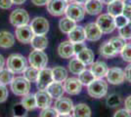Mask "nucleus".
I'll return each instance as SVG.
<instances>
[{
  "instance_id": "6e6d98bb",
  "label": "nucleus",
  "mask_w": 131,
  "mask_h": 117,
  "mask_svg": "<svg viewBox=\"0 0 131 117\" xmlns=\"http://www.w3.org/2000/svg\"><path fill=\"white\" fill-rule=\"evenodd\" d=\"M101 1H102V3H103V4H110V3H111V2H113L114 0H101Z\"/></svg>"
},
{
  "instance_id": "393cba45",
  "label": "nucleus",
  "mask_w": 131,
  "mask_h": 117,
  "mask_svg": "<svg viewBox=\"0 0 131 117\" xmlns=\"http://www.w3.org/2000/svg\"><path fill=\"white\" fill-rule=\"evenodd\" d=\"M15 43L14 35L9 31H0V47L1 48H11Z\"/></svg>"
},
{
  "instance_id": "ddd939ff",
  "label": "nucleus",
  "mask_w": 131,
  "mask_h": 117,
  "mask_svg": "<svg viewBox=\"0 0 131 117\" xmlns=\"http://www.w3.org/2000/svg\"><path fill=\"white\" fill-rule=\"evenodd\" d=\"M64 89L70 95H77L81 92L82 84L78 78H67L64 84Z\"/></svg>"
},
{
  "instance_id": "603ef678",
  "label": "nucleus",
  "mask_w": 131,
  "mask_h": 117,
  "mask_svg": "<svg viewBox=\"0 0 131 117\" xmlns=\"http://www.w3.org/2000/svg\"><path fill=\"white\" fill-rule=\"evenodd\" d=\"M124 16H125L129 21L131 20V11H125V10H123V13H122Z\"/></svg>"
},
{
  "instance_id": "1a4fd4ad",
  "label": "nucleus",
  "mask_w": 131,
  "mask_h": 117,
  "mask_svg": "<svg viewBox=\"0 0 131 117\" xmlns=\"http://www.w3.org/2000/svg\"><path fill=\"white\" fill-rule=\"evenodd\" d=\"M53 75H52V69L50 68H42L39 70L38 78L36 81V85L39 90H46V88L52 83Z\"/></svg>"
},
{
  "instance_id": "dca6fc26",
  "label": "nucleus",
  "mask_w": 131,
  "mask_h": 117,
  "mask_svg": "<svg viewBox=\"0 0 131 117\" xmlns=\"http://www.w3.org/2000/svg\"><path fill=\"white\" fill-rule=\"evenodd\" d=\"M35 96V100H36V106L39 108H46L49 107L51 102H52V98L48 94V92L46 90H39Z\"/></svg>"
},
{
  "instance_id": "4d7b16f0",
  "label": "nucleus",
  "mask_w": 131,
  "mask_h": 117,
  "mask_svg": "<svg viewBox=\"0 0 131 117\" xmlns=\"http://www.w3.org/2000/svg\"><path fill=\"white\" fill-rule=\"evenodd\" d=\"M13 117H23V116H19V115H15V116H13Z\"/></svg>"
},
{
  "instance_id": "f704fd0d",
  "label": "nucleus",
  "mask_w": 131,
  "mask_h": 117,
  "mask_svg": "<svg viewBox=\"0 0 131 117\" xmlns=\"http://www.w3.org/2000/svg\"><path fill=\"white\" fill-rule=\"evenodd\" d=\"M13 79H14L13 72H11L8 68L0 70V84L7 85V84L11 83Z\"/></svg>"
},
{
  "instance_id": "5701e85b",
  "label": "nucleus",
  "mask_w": 131,
  "mask_h": 117,
  "mask_svg": "<svg viewBox=\"0 0 131 117\" xmlns=\"http://www.w3.org/2000/svg\"><path fill=\"white\" fill-rule=\"evenodd\" d=\"M108 14L111 15L112 17H116L122 15L124 7H123V1L121 0H114L113 2H111L108 4Z\"/></svg>"
},
{
  "instance_id": "cd10ccee",
  "label": "nucleus",
  "mask_w": 131,
  "mask_h": 117,
  "mask_svg": "<svg viewBox=\"0 0 131 117\" xmlns=\"http://www.w3.org/2000/svg\"><path fill=\"white\" fill-rule=\"evenodd\" d=\"M100 55H102L105 58H112V57L116 56L117 53L109 41H106L100 47Z\"/></svg>"
},
{
  "instance_id": "4468645a",
  "label": "nucleus",
  "mask_w": 131,
  "mask_h": 117,
  "mask_svg": "<svg viewBox=\"0 0 131 117\" xmlns=\"http://www.w3.org/2000/svg\"><path fill=\"white\" fill-rule=\"evenodd\" d=\"M55 109L57 110L58 113L60 114H66V113H70L73 109V103L72 100L69 98H64L61 97L59 99H57L55 102Z\"/></svg>"
},
{
  "instance_id": "aec40b11",
  "label": "nucleus",
  "mask_w": 131,
  "mask_h": 117,
  "mask_svg": "<svg viewBox=\"0 0 131 117\" xmlns=\"http://www.w3.org/2000/svg\"><path fill=\"white\" fill-rule=\"evenodd\" d=\"M46 91L51 96V98H54L56 100L63 97L64 93H65V89H64V86L62 85V83L61 82H56V81H53L50 84L49 86L46 88Z\"/></svg>"
},
{
  "instance_id": "c756f323",
  "label": "nucleus",
  "mask_w": 131,
  "mask_h": 117,
  "mask_svg": "<svg viewBox=\"0 0 131 117\" xmlns=\"http://www.w3.org/2000/svg\"><path fill=\"white\" fill-rule=\"evenodd\" d=\"M75 27H77L75 22L73 20H71L70 18L68 17L62 19L60 21V22H59V28H60L61 31L64 32V33H69Z\"/></svg>"
},
{
  "instance_id": "bb28decb",
  "label": "nucleus",
  "mask_w": 131,
  "mask_h": 117,
  "mask_svg": "<svg viewBox=\"0 0 131 117\" xmlns=\"http://www.w3.org/2000/svg\"><path fill=\"white\" fill-rule=\"evenodd\" d=\"M52 75L53 80L56 82H65V80L68 78V71L65 67H55L52 69Z\"/></svg>"
},
{
  "instance_id": "f257e3e1",
  "label": "nucleus",
  "mask_w": 131,
  "mask_h": 117,
  "mask_svg": "<svg viewBox=\"0 0 131 117\" xmlns=\"http://www.w3.org/2000/svg\"><path fill=\"white\" fill-rule=\"evenodd\" d=\"M87 86L89 96H91L92 98H95V99L103 98L108 92V84L102 78H95Z\"/></svg>"
},
{
  "instance_id": "0eeeda50",
  "label": "nucleus",
  "mask_w": 131,
  "mask_h": 117,
  "mask_svg": "<svg viewBox=\"0 0 131 117\" xmlns=\"http://www.w3.org/2000/svg\"><path fill=\"white\" fill-rule=\"evenodd\" d=\"M29 22V15L24 9H16L10 15V22L14 27H21L27 24Z\"/></svg>"
},
{
  "instance_id": "e433bc0d",
  "label": "nucleus",
  "mask_w": 131,
  "mask_h": 117,
  "mask_svg": "<svg viewBox=\"0 0 131 117\" xmlns=\"http://www.w3.org/2000/svg\"><path fill=\"white\" fill-rule=\"evenodd\" d=\"M121 57L125 61L131 62V43H127L121 50Z\"/></svg>"
},
{
  "instance_id": "58836bf2",
  "label": "nucleus",
  "mask_w": 131,
  "mask_h": 117,
  "mask_svg": "<svg viewBox=\"0 0 131 117\" xmlns=\"http://www.w3.org/2000/svg\"><path fill=\"white\" fill-rule=\"evenodd\" d=\"M120 101H121V99H120L119 96L116 95V94H113V95L109 96V98L107 99V105L109 106L114 107V106H118Z\"/></svg>"
},
{
  "instance_id": "f8f14e48",
  "label": "nucleus",
  "mask_w": 131,
  "mask_h": 117,
  "mask_svg": "<svg viewBox=\"0 0 131 117\" xmlns=\"http://www.w3.org/2000/svg\"><path fill=\"white\" fill-rule=\"evenodd\" d=\"M107 80L108 82H110V84H113V85H118L121 84L124 79V70H122L119 67H113V68H110L107 72Z\"/></svg>"
},
{
  "instance_id": "864d4df0",
  "label": "nucleus",
  "mask_w": 131,
  "mask_h": 117,
  "mask_svg": "<svg viewBox=\"0 0 131 117\" xmlns=\"http://www.w3.org/2000/svg\"><path fill=\"white\" fill-rule=\"evenodd\" d=\"M74 1H75L77 3H78V4H80V5H81V4H86L88 2V0H74Z\"/></svg>"
},
{
  "instance_id": "412c9836",
  "label": "nucleus",
  "mask_w": 131,
  "mask_h": 117,
  "mask_svg": "<svg viewBox=\"0 0 131 117\" xmlns=\"http://www.w3.org/2000/svg\"><path fill=\"white\" fill-rule=\"evenodd\" d=\"M30 44H31V47L34 50L43 51L48 46V39L45 35L34 34L31 40H30Z\"/></svg>"
},
{
  "instance_id": "473e14b6",
  "label": "nucleus",
  "mask_w": 131,
  "mask_h": 117,
  "mask_svg": "<svg viewBox=\"0 0 131 117\" xmlns=\"http://www.w3.org/2000/svg\"><path fill=\"white\" fill-rule=\"evenodd\" d=\"M78 79L82 85H89L95 79V77L90 70L84 69L80 74H78Z\"/></svg>"
},
{
  "instance_id": "79ce46f5",
  "label": "nucleus",
  "mask_w": 131,
  "mask_h": 117,
  "mask_svg": "<svg viewBox=\"0 0 131 117\" xmlns=\"http://www.w3.org/2000/svg\"><path fill=\"white\" fill-rule=\"evenodd\" d=\"M114 117H131L130 112H128L125 108H122V109H119L115 113Z\"/></svg>"
},
{
  "instance_id": "72a5a7b5",
  "label": "nucleus",
  "mask_w": 131,
  "mask_h": 117,
  "mask_svg": "<svg viewBox=\"0 0 131 117\" xmlns=\"http://www.w3.org/2000/svg\"><path fill=\"white\" fill-rule=\"evenodd\" d=\"M109 42L112 44L117 54L120 53L121 50L123 49V47L125 46V39H123L122 37H112Z\"/></svg>"
},
{
  "instance_id": "4c0bfd02",
  "label": "nucleus",
  "mask_w": 131,
  "mask_h": 117,
  "mask_svg": "<svg viewBox=\"0 0 131 117\" xmlns=\"http://www.w3.org/2000/svg\"><path fill=\"white\" fill-rule=\"evenodd\" d=\"M58 112L55 108H51V107H46L43 108L42 111L40 112L39 117H58Z\"/></svg>"
},
{
  "instance_id": "6ab92c4d",
  "label": "nucleus",
  "mask_w": 131,
  "mask_h": 117,
  "mask_svg": "<svg viewBox=\"0 0 131 117\" xmlns=\"http://www.w3.org/2000/svg\"><path fill=\"white\" fill-rule=\"evenodd\" d=\"M58 53L61 58L63 59H70L74 55L73 51V43L71 41H64L58 47Z\"/></svg>"
},
{
  "instance_id": "2f4dec72",
  "label": "nucleus",
  "mask_w": 131,
  "mask_h": 117,
  "mask_svg": "<svg viewBox=\"0 0 131 117\" xmlns=\"http://www.w3.org/2000/svg\"><path fill=\"white\" fill-rule=\"evenodd\" d=\"M22 106L27 109V110H32L36 106V100H35V96L32 94H27V95L24 96L22 100Z\"/></svg>"
},
{
  "instance_id": "c9c22d12",
  "label": "nucleus",
  "mask_w": 131,
  "mask_h": 117,
  "mask_svg": "<svg viewBox=\"0 0 131 117\" xmlns=\"http://www.w3.org/2000/svg\"><path fill=\"white\" fill-rule=\"evenodd\" d=\"M118 33L123 39H131V21L127 22L124 27L118 28Z\"/></svg>"
},
{
  "instance_id": "4be33fe9",
  "label": "nucleus",
  "mask_w": 131,
  "mask_h": 117,
  "mask_svg": "<svg viewBox=\"0 0 131 117\" xmlns=\"http://www.w3.org/2000/svg\"><path fill=\"white\" fill-rule=\"evenodd\" d=\"M84 9L89 15H98L103 10V3L101 0H88Z\"/></svg>"
},
{
  "instance_id": "39448f33",
  "label": "nucleus",
  "mask_w": 131,
  "mask_h": 117,
  "mask_svg": "<svg viewBox=\"0 0 131 117\" xmlns=\"http://www.w3.org/2000/svg\"><path fill=\"white\" fill-rule=\"evenodd\" d=\"M97 25L102 30L103 33H111L115 30V18L109 14H102L97 19Z\"/></svg>"
},
{
  "instance_id": "13d9d810",
  "label": "nucleus",
  "mask_w": 131,
  "mask_h": 117,
  "mask_svg": "<svg viewBox=\"0 0 131 117\" xmlns=\"http://www.w3.org/2000/svg\"><path fill=\"white\" fill-rule=\"evenodd\" d=\"M66 1H67V2H68V1H72V0H66Z\"/></svg>"
},
{
  "instance_id": "b1692460",
  "label": "nucleus",
  "mask_w": 131,
  "mask_h": 117,
  "mask_svg": "<svg viewBox=\"0 0 131 117\" xmlns=\"http://www.w3.org/2000/svg\"><path fill=\"white\" fill-rule=\"evenodd\" d=\"M77 58L81 62H83L85 66H89V64H92L94 62L95 56H94V53L92 50H90L88 48H84L79 53H77Z\"/></svg>"
},
{
  "instance_id": "a211bd4d",
  "label": "nucleus",
  "mask_w": 131,
  "mask_h": 117,
  "mask_svg": "<svg viewBox=\"0 0 131 117\" xmlns=\"http://www.w3.org/2000/svg\"><path fill=\"white\" fill-rule=\"evenodd\" d=\"M109 70V67L107 63L104 61H96L91 64L90 71L92 72L95 78H103L107 75V72Z\"/></svg>"
},
{
  "instance_id": "6e6552de",
  "label": "nucleus",
  "mask_w": 131,
  "mask_h": 117,
  "mask_svg": "<svg viewBox=\"0 0 131 117\" xmlns=\"http://www.w3.org/2000/svg\"><path fill=\"white\" fill-rule=\"evenodd\" d=\"M68 2L66 0H50L47 4V10L52 16L59 17L66 13Z\"/></svg>"
},
{
  "instance_id": "a19ab883",
  "label": "nucleus",
  "mask_w": 131,
  "mask_h": 117,
  "mask_svg": "<svg viewBox=\"0 0 131 117\" xmlns=\"http://www.w3.org/2000/svg\"><path fill=\"white\" fill-rule=\"evenodd\" d=\"M8 89L6 88L5 85L0 84V102H4L8 98Z\"/></svg>"
},
{
  "instance_id": "f3484780",
  "label": "nucleus",
  "mask_w": 131,
  "mask_h": 117,
  "mask_svg": "<svg viewBox=\"0 0 131 117\" xmlns=\"http://www.w3.org/2000/svg\"><path fill=\"white\" fill-rule=\"evenodd\" d=\"M69 40L71 43H79V42H84L86 39L85 35V29L82 27H75L72 30L69 32Z\"/></svg>"
},
{
  "instance_id": "f03ea898",
  "label": "nucleus",
  "mask_w": 131,
  "mask_h": 117,
  "mask_svg": "<svg viewBox=\"0 0 131 117\" xmlns=\"http://www.w3.org/2000/svg\"><path fill=\"white\" fill-rule=\"evenodd\" d=\"M27 67V60L21 54H13L7 60V68L13 73H23Z\"/></svg>"
},
{
  "instance_id": "c03bdc74",
  "label": "nucleus",
  "mask_w": 131,
  "mask_h": 117,
  "mask_svg": "<svg viewBox=\"0 0 131 117\" xmlns=\"http://www.w3.org/2000/svg\"><path fill=\"white\" fill-rule=\"evenodd\" d=\"M84 48H86L85 44L83 42H79V43H73V51H74V55H77V53H79Z\"/></svg>"
},
{
  "instance_id": "a878e982",
  "label": "nucleus",
  "mask_w": 131,
  "mask_h": 117,
  "mask_svg": "<svg viewBox=\"0 0 131 117\" xmlns=\"http://www.w3.org/2000/svg\"><path fill=\"white\" fill-rule=\"evenodd\" d=\"M73 117H91V109L86 103H78L73 106Z\"/></svg>"
},
{
  "instance_id": "2eb2a0df",
  "label": "nucleus",
  "mask_w": 131,
  "mask_h": 117,
  "mask_svg": "<svg viewBox=\"0 0 131 117\" xmlns=\"http://www.w3.org/2000/svg\"><path fill=\"white\" fill-rule=\"evenodd\" d=\"M85 35L89 41H98L102 37V30L99 28L96 22H89L85 25Z\"/></svg>"
},
{
  "instance_id": "9b49d317",
  "label": "nucleus",
  "mask_w": 131,
  "mask_h": 117,
  "mask_svg": "<svg viewBox=\"0 0 131 117\" xmlns=\"http://www.w3.org/2000/svg\"><path fill=\"white\" fill-rule=\"evenodd\" d=\"M15 33H16V38L21 43H24V44L29 43L31 38L33 37V35H34L30 25H27V24L17 27Z\"/></svg>"
},
{
  "instance_id": "7ed1b4c3",
  "label": "nucleus",
  "mask_w": 131,
  "mask_h": 117,
  "mask_svg": "<svg viewBox=\"0 0 131 117\" xmlns=\"http://www.w3.org/2000/svg\"><path fill=\"white\" fill-rule=\"evenodd\" d=\"M12 92L17 96H26L29 93L30 90V82L27 81L24 76L14 77L11 83Z\"/></svg>"
},
{
  "instance_id": "20e7f679",
  "label": "nucleus",
  "mask_w": 131,
  "mask_h": 117,
  "mask_svg": "<svg viewBox=\"0 0 131 117\" xmlns=\"http://www.w3.org/2000/svg\"><path fill=\"white\" fill-rule=\"evenodd\" d=\"M28 61L30 66L37 69H42L46 67L48 62V57L44 53L43 51L34 50L32 51L28 56Z\"/></svg>"
},
{
  "instance_id": "ea45409f",
  "label": "nucleus",
  "mask_w": 131,
  "mask_h": 117,
  "mask_svg": "<svg viewBox=\"0 0 131 117\" xmlns=\"http://www.w3.org/2000/svg\"><path fill=\"white\" fill-rule=\"evenodd\" d=\"M128 22H129V20L123 14L115 17V28H121L122 27H124Z\"/></svg>"
},
{
  "instance_id": "3c124183",
  "label": "nucleus",
  "mask_w": 131,
  "mask_h": 117,
  "mask_svg": "<svg viewBox=\"0 0 131 117\" xmlns=\"http://www.w3.org/2000/svg\"><path fill=\"white\" fill-rule=\"evenodd\" d=\"M27 0H12L13 4H16V5H21V4H24Z\"/></svg>"
},
{
  "instance_id": "37998d69",
  "label": "nucleus",
  "mask_w": 131,
  "mask_h": 117,
  "mask_svg": "<svg viewBox=\"0 0 131 117\" xmlns=\"http://www.w3.org/2000/svg\"><path fill=\"white\" fill-rule=\"evenodd\" d=\"M12 5H13L12 0H0V8L1 9H4V10L10 9Z\"/></svg>"
},
{
  "instance_id": "c85d7f7f",
  "label": "nucleus",
  "mask_w": 131,
  "mask_h": 117,
  "mask_svg": "<svg viewBox=\"0 0 131 117\" xmlns=\"http://www.w3.org/2000/svg\"><path fill=\"white\" fill-rule=\"evenodd\" d=\"M69 68L70 71L73 74H80V73L85 69V64L81 62L77 58L71 59L70 63H69Z\"/></svg>"
},
{
  "instance_id": "5fc2aeb1",
  "label": "nucleus",
  "mask_w": 131,
  "mask_h": 117,
  "mask_svg": "<svg viewBox=\"0 0 131 117\" xmlns=\"http://www.w3.org/2000/svg\"><path fill=\"white\" fill-rule=\"evenodd\" d=\"M58 117H72V116H71L69 113H66V114H58Z\"/></svg>"
},
{
  "instance_id": "423d86ee",
  "label": "nucleus",
  "mask_w": 131,
  "mask_h": 117,
  "mask_svg": "<svg viewBox=\"0 0 131 117\" xmlns=\"http://www.w3.org/2000/svg\"><path fill=\"white\" fill-rule=\"evenodd\" d=\"M67 17L70 18L71 20H73L74 22H80L84 19L85 16V9L78 3H71L69 4L66 10Z\"/></svg>"
},
{
  "instance_id": "49530a36",
  "label": "nucleus",
  "mask_w": 131,
  "mask_h": 117,
  "mask_svg": "<svg viewBox=\"0 0 131 117\" xmlns=\"http://www.w3.org/2000/svg\"><path fill=\"white\" fill-rule=\"evenodd\" d=\"M124 106H125L126 110L131 113V95L126 98L125 101H124Z\"/></svg>"
},
{
  "instance_id": "09e8293b",
  "label": "nucleus",
  "mask_w": 131,
  "mask_h": 117,
  "mask_svg": "<svg viewBox=\"0 0 131 117\" xmlns=\"http://www.w3.org/2000/svg\"><path fill=\"white\" fill-rule=\"evenodd\" d=\"M123 7L125 11H131V0H123Z\"/></svg>"
},
{
  "instance_id": "9d476101",
  "label": "nucleus",
  "mask_w": 131,
  "mask_h": 117,
  "mask_svg": "<svg viewBox=\"0 0 131 117\" xmlns=\"http://www.w3.org/2000/svg\"><path fill=\"white\" fill-rule=\"evenodd\" d=\"M30 28H31L34 34L45 35L49 31V22L45 18L36 17L32 20Z\"/></svg>"
},
{
  "instance_id": "de8ad7c7",
  "label": "nucleus",
  "mask_w": 131,
  "mask_h": 117,
  "mask_svg": "<svg viewBox=\"0 0 131 117\" xmlns=\"http://www.w3.org/2000/svg\"><path fill=\"white\" fill-rule=\"evenodd\" d=\"M49 1H50V0H31V2H32L34 5H36V6L47 5Z\"/></svg>"
},
{
  "instance_id": "a18cd8bd",
  "label": "nucleus",
  "mask_w": 131,
  "mask_h": 117,
  "mask_svg": "<svg viewBox=\"0 0 131 117\" xmlns=\"http://www.w3.org/2000/svg\"><path fill=\"white\" fill-rule=\"evenodd\" d=\"M124 76L128 82H131V63L126 67L125 70H124Z\"/></svg>"
},
{
  "instance_id": "7c9ffc66",
  "label": "nucleus",
  "mask_w": 131,
  "mask_h": 117,
  "mask_svg": "<svg viewBox=\"0 0 131 117\" xmlns=\"http://www.w3.org/2000/svg\"><path fill=\"white\" fill-rule=\"evenodd\" d=\"M24 77L27 79V81H29L30 83L32 82H36L37 81V78H38V74H39V69L35 68L33 67H28L25 69L24 71Z\"/></svg>"
},
{
  "instance_id": "8fccbe9b",
  "label": "nucleus",
  "mask_w": 131,
  "mask_h": 117,
  "mask_svg": "<svg viewBox=\"0 0 131 117\" xmlns=\"http://www.w3.org/2000/svg\"><path fill=\"white\" fill-rule=\"evenodd\" d=\"M4 64H5V60H4V58H3L2 55H0V70L3 69Z\"/></svg>"
}]
</instances>
